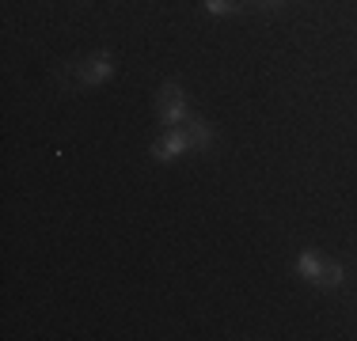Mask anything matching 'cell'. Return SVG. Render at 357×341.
Instances as JSON below:
<instances>
[{"mask_svg":"<svg viewBox=\"0 0 357 341\" xmlns=\"http://www.w3.org/2000/svg\"><path fill=\"white\" fill-rule=\"evenodd\" d=\"M69 68H73V80H69V88H73V91H84V88H103L110 76L118 72V57L110 54V49H96V54L76 57V61H73Z\"/></svg>","mask_w":357,"mask_h":341,"instance_id":"1","label":"cell"},{"mask_svg":"<svg viewBox=\"0 0 357 341\" xmlns=\"http://www.w3.org/2000/svg\"><path fill=\"white\" fill-rule=\"evenodd\" d=\"M293 269H296L301 280H308V285H316V288H338L346 280V269L338 266V262L323 258L319 251H312V246L293 258Z\"/></svg>","mask_w":357,"mask_h":341,"instance_id":"2","label":"cell"},{"mask_svg":"<svg viewBox=\"0 0 357 341\" xmlns=\"http://www.w3.org/2000/svg\"><path fill=\"white\" fill-rule=\"evenodd\" d=\"M156 114L160 122L167 125V129H175V125H183L186 118H190V102H186V91L178 80H164L156 91Z\"/></svg>","mask_w":357,"mask_h":341,"instance_id":"3","label":"cell"},{"mask_svg":"<svg viewBox=\"0 0 357 341\" xmlns=\"http://www.w3.org/2000/svg\"><path fill=\"white\" fill-rule=\"evenodd\" d=\"M186 152H190V141H186V129L183 125H175V129H167L160 141L149 144V156L156 159V164H175V159H183Z\"/></svg>","mask_w":357,"mask_h":341,"instance_id":"4","label":"cell"},{"mask_svg":"<svg viewBox=\"0 0 357 341\" xmlns=\"http://www.w3.org/2000/svg\"><path fill=\"white\" fill-rule=\"evenodd\" d=\"M183 129H186V141H190V152H213V125L206 122V118H198V114H190L183 122Z\"/></svg>","mask_w":357,"mask_h":341,"instance_id":"5","label":"cell"},{"mask_svg":"<svg viewBox=\"0 0 357 341\" xmlns=\"http://www.w3.org/2000/svg\"><path fill=\"white\" fill-rule=\"evenodd\" d=\"M243 8V0H202V12L213 15V19H225V15H236Z\"/></svg>","mask_w":357,"mask_h":341,"instance_id":"6","label":"cell"},{"mask_svg":"<svg viewBox=\"0 0 357 341\" xmlns=\"http://www.w3.org/2000/svg\"><path fill=\"white\" fill-rule=\"evenodd\" d=\"M259 8H282V0H255Z\"/></svg>","mask_w":357,"mask_h":341,"instance_id":"7","label":"cell"}]
</instances>
